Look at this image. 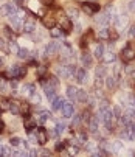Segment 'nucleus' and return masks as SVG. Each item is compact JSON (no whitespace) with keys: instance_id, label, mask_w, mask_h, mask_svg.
Wrapping results in <instances>:
<instances>
[{"instance_id":"79ce46f5","label":"nucleus","mask_w":135,"mask_h":157,"mask_svg":"<svg viewBox=\"0 0 135 157\" xmlns=\"http://www.w3.org/2000/svg\"><path fill=\"white\" fill-rule=\"evenodd\" d=\"M129 9L130 11H135V0H130L129 2Z\"/></svg>"},{"instance_id":"aec40b11","label":"nucleus","mask_w":135,"mask_h":157,"mask_svg":"<svg viewBox=\"0 0 135 157\" xmlns=\"http://www.w3.org/2000/svg\"><path fill=\"white\" fill-rule=\"evenodd\" d=\"M96 20H98L100 25H107V23L110 22V17H109V14H103V16H100Z\"/></svg>"},{"instance_id":"ea45409f","label":"nucleus","mask_w":135,"mask_h":157,"mask_svg":"<svg viewBox=\"0 0 135 157\" xmlns=\"http://www.w3.org/2000/svg\"><path fill=\"white\" fill-rule=\"evenodd\" d=\"M78 152V148H68V154L70 156H76Z\"/></svg>"},{"instance_id":"f3484780","label":"nucleus","mask_w":135,"mask_h":157,"mask_svg":"<svg viewBox=\"0 0 135 157\" xmlns=\"http://www.w3.org/2000/svg\"><path fill=\"white\" fill-rule=\"evenodd\" d=\"M9 111H11L12 113H20L22 112V108H20V104L19 103H16V101H11V108H9Z\"/></svg>"},{"instance_id":"8fccbe9b","label":"nucleus","mask_w":135,"mask_h":157,"mask_svg":"<svg viewBox=\"0 0 135 157\" xmlns=\"http://www.w3.org/2000/svg\"><path fill=\"white\" fill-rule=\"evenodd\" d=\"M20 157H28V154H27V152L24 151V152H20Z\"/></svg>"},{"instance_id":"72a5a7b5","label":"nucleus","mask_w":135,"mask_h":157,"mask_svg":"<svg viewBox=\"0 0 135 157\" xmlns=\"http://www.w3.org/2000/svg\"><path fill=\"white\" fill-rule=\"evenodd\" d=\"M45 73H47V67L41 65V67L37 69V75H39V76H45Z\"/></svg>"},{"instance_id":"cd10ccee","label":"nucleus","mask_w":135,"mask_h":157,"mask_svg":"<svg viewBox=\"0 0 135 157\" xmlns=\"http://www.w3.org/2000/svg\"><path fill=\"white\" fill-rule=\"evenodd\" d=\"M106 86H107L109 89H115V78H112V76H107Z\"/></svg>"},{"instance_id":"c9c22d12","label":"nucleus","mask_w":135,"mask_h":157,"mask_svg":"<svg viewBox=\"0 0 135 157\" xmlns=\"http://www.w3.org/2000/svg\"><path fill=\"white\" fill-rule=\"evenodd\" d=\"M9 143H11V145H12V146H17V145H19V143H20V140H19V139H17V137H12V139H11V140H9Z\"/></svg>"},{"instance_id":"9d476101","label":"nucleus","mask_w":135,"mask_h":157,"mask_svg":"<svg viewBox=\"0 0 135 157\" xmlns=\"http://www.w3.org/2000/svg\"><path fill=\"white\" fill-rule=\"evenodd\" d=\"M81 62H82V65L84 67H90L92 65V56H90V53H82V56H81Z\"/></svg>"},{"instance_id":"412c9836","label":"nucleus","mask_w":135,"mask_h":157,"mask_svg":"<svg viewBox=\"0 0 135 157\" xmlns=\"http://www.w3.org/2000/svg\"><path fill=\"white\" fill-rule=\"evenodd\" d=\"M126 118L129 120V121H135V108L127 109L126 111Z\"/></svg>"},{"instance_id":"09e8293b","label":"nucleus","mask_w":135,"mask_h":157,"mask_svg":"<svg viewBox=\"0 0 135 157\" xmlns=\"http://www.w3.org/2000/svg\"><path fill=\"white\" fill-rule=\"evenodd\" d=\"M0 89H5V79L0 78Z\"/></svg>"},{"instance_id":"a878e982","label":"nucleus","mask_w":135,"mask_h":157,"mask_svg":"<svg viewBox=\"0 0 135 157\" xmlns=\"http://www.w3.org/2000/svg\"><path fill=\"white\" fill-rule=\"evenodd\" d=\"M50 117H51V115H50V113H48V112H42L41 115H39L37 121H39V123H45V121H47L48 118H50Z\"/></svg>"},{"instance_id":"4468645a","label":"nucleus","mask_w":135,"mask_h":157,"mask_svg":"<svg viewBox=\"0 0 135 157\" xmlns=\"http://www.w3.org/2000/svg\"><path fill=\"white\" fill-rule=\"evenodd\" d=\"M71 113H73V104H64V108H62V115H64L65 118H68V117H71Z\"/></svg>"},{"instance_id":"49530a36","label":"nucleus","mask_w":135,"mask_h":157,"mask_svg":"<svg viewBox=\"0 0 135 157\" xmlns=\"http://www.w3.org/2000/svg\"><path fill=\"white\" fill-rule=\"evenodd\" d=\"M56 149H58V151L64 149V143H58V145H56Z\"/></svg>"},{"instance_id":"a211bd4d","label":"nucleus","mask_w":135,"mask_h":157,"mask_svg":"<svg viewBox=\"0 0 135 157\" xmlns=\"http://www.w3.org/2000/svg\"><path fill=\"white\" fill-rule=\"evenodd\" d=\"M67 95L70 100H76V95H78V89H75L73 86H70V87L67 89Z\"/></svg>"},{"instance_id":"c756f323","label":"nucleus","mask_w":135,"mask_h":157,"mask_svg":"<svg viewBox=\"0 0 135 157\" xmlns=\"http://www.w3.org/2000/svg\"><path fill=\"white\" fill-rule=\"evenodd\" d=\"M19 47H17V44H16V42H11V44H9V51H12V53H19Z\"/></svg>"},{"instance_id":"9b49d317","label":"nucleus","mask_w":135,"mask_h":157,"mask_svg":"<svg viewBox=\"0 0 135 157\" xmlns=\"http://www.w3.org/2000/svg\"><path fill=\"white\" fill-rule=\"evenodd\" d=\"M59 48H61V47L56 44V42H50V44L45 47V51H47V55H54Z\"/></svg>"},{"instance_id":"f03ea898","label":"nucleus","mask_w":135,"mask_h":157,"mask_svg":"<svg viewBox=\"0 0 135 157\" xmlns=\"http://www.w3.org/2000/svg\"><path fill=\"white\" fill-rule=\"evenodd\" d=\"M27 73V69L20 67V65H11L8 70V75L12 76V78H19V76H24Z\"/></svg>"},{"instance_id":"6ab92c4d","label":"nucleus","mask_w":135,"mask_h":157,"mask_svg":"<svg viewBox=\"0 0 135 157\" xmlns=\"http://www.w3.org/2000/svg\"><path fill=\"white\" fill-rule=\"evenodd\" d=\"M96 36H98V38H100V39H104V41H106V39H110V34H109V30H107V28H103V30H100Z\"/></svg>"},{"instance_id":"f704fd0d","label":"nucleus","mask_w":135,"mask_h":157,"mask_svg":"<svg viewBox=\"0 0 135 157\" xmlns=\"http://www.w3.org/2000/svg\"><path fill=\"white\" fill-rule=\"evenodd\" d=\"M33 126H34V121H33V120H27V121H25V128L28 129H33Z\"/></svg>"},{"instance_id":"473e14b6","label":"nucleus","mask_w":135,"mask_h":157,"mask_svg":"<svg viewBox=\"0 0 135 157\" xmlns=\"http://www.w3.org/2000/svg\"><path fill=\"white\" fill-rule=\"evenodd\" d=\"M127 34H129L130 39H135V25H130L129 31H127Z\"/></svg>"},{"instance_id":"b1692460","label":"nucleus","mask_w":135,"mask_h":157,"mask_svg":"<svg viewBox=\"0 0 135 157\" xmlns=\"http://www.w3.org/2000/svg\"><path fill=\"white\" fill-rule=\"evenodd\" d=\"M106 67H104V65H98V69H96V76L98 78H103L104 75H106Z\"/></svg>"},{"instance_id":"37998d69","label":"nucleus","mask_w":135,"mask_h":157,"mask_svg":"<svg viewBox=\"0 0 135 157\" xmlns=\"http://www.w3.org/2000/svg\"><path fill=\"white\" fill-rule=\"evenodd\" d=\"M81 123V117H75V120H73V125L76 126V125H79Z\"/></svg>"},{"instance_id":"c03bdc74","label":"nucleus","mask_w":135,"mask_h":157,"mask_svg":"<svg viewBox=\"0 0 135 157\" xmlns=\"http://www.w3.org/2000/svg\"><path fill=\"white\" fill-rule=\"evenodd\" d=\"M109 34H110V38H112V39H117V38H118V34H117L115 31H109Z\"/></svg>"},{"instance_id":"3c124183","label":"nucleus","mask_w":135,"mask_h":157,"mask_svg":"<svg viewBox=\"0 0 135 157\" xmlns=\"http://www.w3.org/2000/svg\"><path fill=\"white\" fill-rule=\"evenodd\" d=\"M3 128H5V126H3V123H2V121H0V132H2V131H3Z\"/></svg>"},{"instance_id":"7ed1b4c3","label":"nucleus","mask_w":135,"mask_h":157,"mask_svg":"<svg viewBox=\"0 0 135 157\" xmlns=\"http://www.w3.org/2000/svg\"><path fill=\"white\" fill-rule=\"evenodd\" d=\"M82 9H84L88 16H92V14H95V13L100 9V5L95 3V2H84L82 3Z\"/></svg>"},{"instance_id":"6e6d98bb","label":"nucleus","mask_w":135,"mask_h":157,"mask_svg":"<svg viewBox=\"0 0 135 157\" xmlns=\"http://www.w3.org/2000/svg\"><path fill=\"white\" fill-rule=\"evenodd\" d=\"M0 157H3V154H0Z\"/></svg>"},{"instance_id":"c85d7f7f","label":"nucleus","mask_w":135,"mask_h":157,"mask_svg":"<svg viewBox=\"0 0 135 157\" xmlns=\"http://www.w3.org/2000/svg\"><path fill=\"white\" fill-rule=\"evenodd\" d=\"M51 36H53V38H61V36H62V30H59V28H56V26H54V28H51Z\"/></svg>"},{"instance_id":"20e7f679","label":"nucleus","mask_w":135,"mask_h":157,"mask_svg":"<svg viewBox=\"0 0 135 157\" xmlns=\"http://www.w3.org/2000/svg\"><path fill=\"white\" fill-rule=\"evenodd\" d=\"M22 30H24L25 33H31L36 30V20L33 17H28L27 20L24 22V25H22Z\"/></svg>"},{"instance_id":"4c0bfd02","label":"nucleus","mask_w":135,"mask_h":157,"mask_svg":"<svg viewBox=\"0 0 135 157\" xmlns=\"http://www.w3.org/2000/svg\"><path fill=\"white\" fill-rule=\"evenodd\" d=\"M31 100H33L34 103H39V101H41V96H39L37 93H33V95H31Z\"/></svg>"},{"instance_id":"4be33fe9","label":"nucleus","mask_w":135,"mask_h":157,"mask_svg":"<svg viewBox=\"0 0 135 157\" xmlns=\"http://www.w3.org/2000/svg\"><path fill=\"white\" fill-rule=\"evenodd\" d=\"M103 59H104V62H113L115 61V55L112 51H107V53H104Z\"/></svg>"},{"instance_id":"393cba45","label":"nucleus","mask_w":135,"mask_h":157,"mask_svg":"<svg viewBox=\"0 0 135 157\" xmlns=\"http://www.w3.org/2000/svg\"><path fill=\"white\" fill-rule=\"evenodd\" d=\"M76 98L79 100V101L84 103L85 100H87V92L85 90H78V95H76Z\"/></svg>"},{"instance_id":"bb28decb","label":"nucleus","mask_w":135,"mask_h":157,"mask_svg":"<svg viewBox=\"0 0 135 157\" xmlns=\"http://www.w3.org/2000/svg\"><path fill=\"white\" fill-rule=\"evenodd\" d=\"M68 16H70L71 19H78V16H79V11H78L76 8H68Z\"/></svg>"},{"instance_id":"0eeeda50","label":"nucleus","mask_w":135,"mask_h":157,"mask_svg":"<svg viewBox=\"0 0 135 157\" xmlns=\"http://www.w3.org/2000/svg\"><path fill=\"white\" fill-rule=\"evenodd\" d=\"M17 11V9H16V6L12 5V3H6V5H3L2 6V9H0V13H2L3 16H11V14H14V13Z\"/></svg>"},{"instance_id":"1a4fd4ad","label":"nucleus","mask_w":135,"mask_h":157,"mask_svg":"<svg viewBox=\"0 0 135 157\" xmlns=\"http://www.w3.org/2000/svg\"><path fill=\"white\" fill-rule=\"evenodd\" d=\"M75 76H76L78 82H85V81H87V72H85V69H79Z\"/></svg>"},{"instance_id":"423d86ee","label":"nucleus","mask_w":135,"mask_h":157,"mask_svg":"<svg viewBox=\"0 0 135 157\" xmlns=\"http://www.w3.org/2000/svg\"><path fill=\"white\" fill-rule=\"evenodd\" d=\"M121 58H123V61L129 62V61H132V59L135 58V51L130 48V47H126V48L121 51Z\"/></svg>"},{"instance_id":"a19ab883","label":"nucleus","mask_w":135,"mask_h":157,"mask_svg":"<svg viewBox=\"0 0 135 157\" xmlns=\"http://www.w3.org/2000/svg\"><path fill=\"white\" fill-rule=\"evenodd\" d=\"M112 112H113L117 117H121V111H120V108H118V106H117V108H113V111H112Z\"/></svg>"},{"instance_id":"de8ad7c7","label":"nucleus","mask_w":135,"mask_h":157,"mask_svg":"<svg viewBox=\"0 0 135 157\" xmlns=\"http://www.w3.org/2000/svg\"><path fill=\"white\" fill-rule=\"evenodd\" d=\"M41 157H50V152H48V151H41Z\"/></svg>"},{"instance_id":"ddd939ff","label":"nucleus","mask_w":135,"mask_h":157,"mask_svg":"<svg viewBox=\"0 0 135 157\" xmlns=\"http://www.w3.org/2000/svg\"><path fill=\"white\" fill-rule=\"evenodd\" d=\"M64 104H65L64 100L58 96V98H54V100H53V104H51V108H53V111H59V109L64 108Z\"/></svg>"},{"instance_id":"864d4df0","label":"nucleus","mask_w":135,"mask_h":157,"mask_svg":"<svg viewBox=\"0 0 135 157\" xmlns=\"http://www.w3.org/2000/svg\"><path fill=\"white\" fill-rule=\"evenodd\" d=\"M132 104H134V108H135V98H132Z\"/></svg>"},{"instance_id":"f8f14e48","label":"nucleus","mask_w":135,"mask_h":157,"mask_svg":"<svg viewBox=\"0 0 135 157\" xmlns=\"http://www.w3.org/2000/svg\"><path fill=\"white\" fill-rule=\"evenodd\" d=\"M42 23H44V26H47V28H54V25H56V20L53 17H50V16H45L44 19H42Z\"/></svg>"},{"instance_id":"603ef678","label":"nucleus","mask_w":135,"mask_h":157,"mask_svg":"<svg viewBox=\"0 0 135 157\" xmlns=\"http://www.w3.org/2000/svg\"><path fill=\"white\" fill-rule=\"evenodd\" d=\"M2 65H3V61H2V59H0V69H2Z\"/></svg>"},{"instance_id":"39448f33","label":"nucleus","mask_w":135,"mask_h":157,"mask_svg":"<svg viewBox=\"0 0 135 157\" xmlns=\"http://www.w3.org/2000/svg\"><path fill=\"white\" fill-rule=\"evenodd\" d=\"M42 86H44V92L47 95L48 100H54V87L47 81H42Z\"/></svg>"},{"instance_id":"e433bc0d","label":"nucleus","mask_w":135,"mask_h":157,"mask_svg":"<svg viewBox=\"0 0 135 157\" xmlns=\"http://www.w3.org/2000/svg\"><path fill=\"white\" fill-rule=\"evenodd\" d=\"M0 50H9V47H6V44H5V41H3V39H0Z\"/></svg>"},{"instance_id":"dca6fc26","label":"nucleus","mask_w":135,"mask_h":157,"mask_svg":"<svg viewBox=\"0 0 135 157\" xmlns=\"http://www.w3.org/2000/svg\"><path fill=\"white\" fill-rule=\"evenodd\" d=\"M11 108V101H8L6 98H0V111H9Z\"/></svg>"},{"instance_id":"2eb2a0df","label":"nucleus","mask_w":135,"mask_h":157,"mask_svg":"<svg viewBox=\"0 0 135 157\" xmlns=\"http://www.w3.org/2000/svg\"><path fill=\"white\" fill-rule=\"evenodd\" d=\"M61 30H64V31H70L71 30V22L68 20V19H65V17H61Z\"/></svg>"},{"instance_id":"2f4dec72","label":"nucleus","mask_w":135,"mask_h":157,"mask_svg":"<svg viewBox=\"0 0 135 157\" xmlns=\"http://www.w3.org/2000/svg\"><path fill=\"white\" fill-rule=\"evenodd\" d=\"M65 129V125L64 123H59V125H56V134H61V132H64Z\"/></svg>"},{"instance_id":"f257e3e1","label":"nucleus","mask_w":135,"mask_h":157,"mask_svg":"<svg viewBox=\"0 0 135 157\" xmlns=\"http://www.w3.org/2000/svg\"><path fill=\"white\" fill-rule=\"evenodd\" d=\"M24 16H25V13L20 11V9H17L14 14L9 16V22H11V25H12V28H14V30L22 28V25H24V22H25Z\"/></svg>"},{"instance_id":"58836bf2","label":"nucleus","mask_w":135,"mask_h":157,"mask_svg":"<svg viewBox=\"0 0 135 157\" xmlns=\"http://www.w3.org/2000/svg\"><path fill=\"white\" fill-rule=\"evenodd\" d=\"M39 2H41L42 5H45V6H50V5H53V0H39Z\"/></svg>"},{"instance_id":"5fc2aeb1","label":"nucleus","mask_w":135,"mask_h":157,"mask_svg":"<svg viewBox=\"0 0 135 157\" xmlns=\"http://www.w3.org/2000/svg\"><path fill=\"white\" fill-rule=\"evenodd\" d=\"M132 128H134V129H135V121H134V123H132Z\"/></svg>"},{"instance_id":"6e6552de","label":"nucleus","mask_w":135,"mask_h":157,"mask_svg":"<svg viewBox=\"0 0 135 157\" xmlns=\"http://www.w3.org/2000/svg\"><path fill=\"white\" fill-rule=\"evenodd\" d=\"M36 137H37V143H41V145H45L47 140H48L47 132H45V129H42V128L36 131Z\"/></svg>"},{"instance_id":"7c9ffc66","label":"nucleus","mask_w":135,"mask_h":157,"mask_svg":"<svg viewBox=\"0 0 135 157\" xmlns=\"http://www.w3.org/2000/svg\"><path fill=\"white\" fill-rule=\"evenodd\" d=\"M28 50L27 48H20V50H19V53H17V55L19 56H20V58H28Z\"/></svg>"},{"instance_id":"5701e85b","label":"nucleus","mask_w":135,"mask_h":157,"mask_svg":"<svg viewBox=\"0 0 135 157\" xmlns=\"http://www.w3.org/2000/svg\"><path fill=\"white\" fill-rule=\"evenodd\" d=\"M95 56L103 59V56H104V47L103 45H96V48H95Z\"/></svg>"},{"instance_id":"a18cd8bd","label":"nucleus","mask_w":135,"mask_h":157,"mask_svg":"<svg viewBox=\"0 0 135 157\" xmlns=\"http://www.w3.org/2000/svg\"><path fill=\"white\" fill-rule=\"evenodd\" d=\"M28 112V104H24L22 106V113H27Z\"/></svg>"}]
</instances>
